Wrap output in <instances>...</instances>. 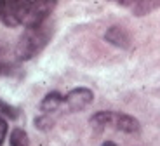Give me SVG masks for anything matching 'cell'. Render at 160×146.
Returning a JSON list of instances; mask_svg holds the SVG:
<instances>
[{
    "label": "cell",
    "instance_id": "obj_1",
    "mask_svg": "<svg viewBox=\"0 0 160 146\" xmlns=\"http://www.w3.org/2000/svg\"><path fill=\"white\" fill-rule=\"evenodd\" d=\"M54 2H0V21L7 26L35 28L47 21Z\"/></svg>",
    "mask_w": 160,
    "mask_h": 146
},
{
    "label": "cell",
    "instance_id": "obj_2",
    "mask_svg": "<svg viewBox=\"0 0 160 146\" xmlns=\"http://www.w3.org/2000/svg\"><path fill=\"white\" fill-rule=\"evenodd\" d=\"M51 37H52V26L47 23L35 28H28L19 37V42L16 45V58L19 61H28L32 58H35L37 54L44 51Z\"/></svg>",
    "mask_w": 160,
    "mask_h": 146
},
{
    "label": "cell",
    "instance_id": "obj_3",
    "mask_svg": "<svg viewBox=\"0 0 160 146\" xmlns=\"http://www.w3.org/2000/svg\"><path fill=\"white\" fill-rule=\"evenodd\" d=\"M91 125L94 127H106L112 125L117 130L127 132V134H134L139 130V122L134 117L125 113H113V111H98L96 115L91 117Z\"/></svg>",
    "mask_w": 160,
    "mask_h": 146
},
{
    "label": "cell",
    "instance_id": "obj_4",
    "mask_svg": "<svg viewBox=\"0 0 160 146\" xmlns=\"http://www.w3.org/2000/svg\"><path fill=\"white\" fill-rule=\"evenodd\" d=\"M92 99H94V94H92L91 89L78 87V89H73L64 96V103H66L70 111H80L87 108L92 103Z\"/></svg>",
    "mask_w": 160,
    "mask_h": 146
},
{
    "label": "cell",
    "instance_id": "obj_5",
    "mask_svg": "<svg viewBox=\"0 0 160 146\" xmlns=\"http://www.w3.org/2000/svg\"><path fill=\"white\" fill-rule=\"evenodd\" d=\"M104 38L108 40L112 45H117V47H122V49H127L131 45V37L125 32V28H122V26H112L106 32Z\"/></svg>",
    "mask_w": 160,
    "mask_h": 146
},
{
    "label": "cell",
    "instance_id": "obj_6",
    "mask_svg": "<svg viewBox=\"0 0 160 146\" xmlns=\"http://www.w3.org/2000/svg\"><path fill=\"white\" fill-rule=\"evenodd\" d=\"M63 103H64V96H61L59 92H49L40 103V111H44V115H47L51 111H56Z\"/></svg>",
    "mask_w": 160,
    "mask_h": 146
},
{
    "label": "cell",
    "instance_id": "obj_7",
    "mask_svg": "<svg viewBox=\"0 0 160 146\" xmlns=\"http://www.w3.org/2000/svg\"><path fill=\"white\" fill-rule=\"evenodd\" d=\"M124 5H129L136 16H144V14H150L153 9L160 7V2H134V4H124Z\"/></svg>",
    "mask_w": 160,
    "mask_h": 146
},
{
    "label": "cell",
    "instance_id": "obj_8",
    "mask_svg": "<svg viewBox=\"0 0 160 146\" xmlns=\"http://www.w3.org/2000/svg\"><path fill=\"white\" fill-rule=\"evenodd\" d=\"M11 146H30L28 134L23 129H14L11 132Z\"/></svg>",
    "mask_w": 160,
    "mask_h": 146
},
{
    "label": "cell",
    "instance_id": "obj_9",
    "mask_svg": "<svg viewBox=\"0 0 160 146\" xmlns=\"http://www.w3.org/2000/svg\"><path fill=\"white\" fill-rule=\"evenodd\" d=\"M54 123V120L49 117V115H42V117H37L35 118V127L40 130H49Z\"/></svg>",
    "mask_w": 160,
    "mask_h": 146
},
{
    "label": "cell",
    "instance_id": "obj_10",
    "mask_svg": "<svg viewBox=\"0 0 160 146\" xmlns=\"http://www.w3.org/2000/svg\"><path fill=\"white\" fill-rule=\"evenodd\" d=\"M0 113L7 115L9 118H18V117H19V113H18V108L11 106V104L4 103V101H0Z\"/></svg>",
    "mask_w": 160,
    "mask_h": 146
},
{
    "label": "cell",
    "instance_id": "obj_11",
    "mask_svg": "<svg viewBox=\"0 0 160 146\" xmlns=\"http://www.w3.org/2000/svg\"><path fill=\"white\" fill-rule=\"evenodd\" d=\"M14 70H16L14 64H11V63L2 59V52H0V75H11Z\"/></svg>",
    "mask_w": 160,
    "mask_h": 146
},
{
    "label": "cell",
    "instance_id": "obj_12",
    "mask_svg": "<svg viewBox=\"0 0 160 146\" xmlns=\"http://www.w3.org/2000/svg\"><path fill=\"white\" fill-rule=\"evenodd\" d=\"M5 136H7V123H5V120L0 118V146H2V143H4Z\"/></svg>",
    "mask_w": 160,
    "mask_h": 146
},
{
    "label": "cell",
    "instance_id": "obj_13",
    "mask_svg": "<svg viewBox=\"0 0 160 146\" xmlns=\"http://www.w3.org/2000/svg\"><path fill=\"white\" fill-rule=\"evenodd\" d=\"M103 146H117V144H115V143H112V141H104Z\"/></svg>",
    "mask_w": 160,
    "mask_h": 146
}]
</instances>
